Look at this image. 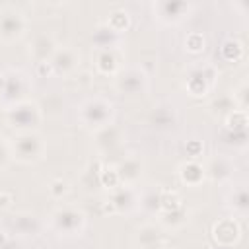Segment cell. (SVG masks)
<instances>
[{
  "label": "cell",
  "instance_id": "cell-1",
  "mask_svg": "<svg viewBox=\"0 0 249 249\" xmlns=\"http://www.w3.org/2000/svg\"><path fill=\"white\" fill-rule=\"evenodd\" d=\"M115 119V105L111 99L103 95H91L84 99L78 107V121L84 128L99 130L107 124H111Z\"/></svg>",
  "mask_w": 249,
  "mask_h": 249
},
{
  "label": "cell",
  "instance_id": "cell-2",
  "mask_svg": "<svg viewBox=\"0 0 249 249\" xmlns=\"http://www.w3.org/2000/svg\"><path fill=\"white\" fill-rule=\"evenodd\" d=\"M4 119H6V124L12 126L16 132L37 130V126L43 121V109L37 101L23 99V101H18L12 107L4 109Z\"/></svg>",
  "mask_w": 249,
  "mask_h": 249
},
{
  "label": "cell",
  "instance_id": "cell-3",
  "mask_svg": "<svg viewBox=\"0 0 249 249\" xmlns=\"http://www.w3.org/2000/svg\"><path fill=\"white\" fill-rule=\"evenodd\" d=\"M12 158L21 161V163H35L43 158L45 154V140L37 130H25V132H16L14 138L8 142Z\"/></svg>",
  "mask_w": 249,
  "mask_h": 249
},
{
  "label": "cell",
  "instance_id": "cell-4",
  "mask_svg": "<svg viewBox=\"0 0 249 249\" xmlns=\"http://www.w3.org/2000/svg\"><path fill=\"white\" fill-rule=\"evenodd\" d=\"M49 224L58 235H80L86 226V214L76 204H60L49 214Z\"/></svg>",
  "mask_w": 249,
  "mask_h": 249
},
{
  "label": "cell",
  "instance_id": "cell-5",
  "mask_svg": "<svg viewBox=\"0 0 249 249\" xmlns=\"http://www.w3.org/2000/svg\"><path fill=\"white\" fill-rule=\"evenodd\" d=\"M220 72L212 62H198L193 64L185 76V89L193 97H204L216 84Z\"/></svg>",
  "mask_w": 249,
  "mask_h": 249
},
{
  "label": "cell",
  "instance_id": "cell-6",
  "mask_svg": "<svg viewBox=\"0 0 249 249\" xmlns=\"http://www.w3.org/2000/svg\"><path fill=\"white\" fill-rule=\"evenodd\" d=\"M27 31V18L25 14L16 8L14 4L0 6V41L14 43L21 39Z\"/></svg>",
  "mask_w": 249,
  "mask_h": 249
},
{
  "label": "cell",
  "instance_id": "cell-7",
  "mask_svg": "<svg viewBox=\"0 0 249 249\" xmlns=\"http://www.w3.org/2000/svg\"><path fill=\"white\" fill-rule=\"evenodd\" d=\"M27 89V76L21 70L8 68L0 72V103L8 109L18 101H23Z\"/></svg>",
  "mask_w": 249,
  "mask_h": 249
},
{
  "label": "cell",
  "instance_id": "cell-8",
  "mask_svg": "<svg viewBox=\"0 0 249 249\" xmlns=\"http://www.w3.org/2000/svg\"><path fill=\"white\" fill-rule=\"evenodd\" d=\"M148 74L140 68V66H128L117 72L115 76V89L123 95L134 97V95H142L148 89Z\"/></svg>",
  "mask_w": 249,
  "mask_h": 249
},
{
  "label": "cell",
  "instance_id": "cell-9",
  "mask_svg": "<svg viewBox=\"0 0 249 249\" xmlns=\"http://www.w3.org/2000/svg\"><path fill=\"white\" fill-rule=\"evenodd\" d=\"M49 62L53 66L54 76H68L80 66V53L74 47L64 45V47H58L54 51V54L51 56Z\"/></svg>",
  "mask_w": 249,
  "mask_h": 249
},
{
  "label": "cell",
  "instance_id": "cell-10",
  "mask_svg": "<svg viewBox=\"0 0 249 249\" xmlns=\"http://www.w3.org/2000/svg\"><path fill=\"white\" fill-rule=\"evenodd\" d=\"M212 237L220 247H231L241 237V228L235 218H220L212 226Z\"/></svg>",
  "mask_w": 249,
  "mask_h": 249
},
{
  "label": "cell",
  "instance_id": "cell-11",
  "mask_svg": "<svg viewBox=\"0 0 249 249\" xmlns=\"http://www.w3.org/2000/svg\"><path fill=\"white\" fill-rule=\"evenodd\" d=\"M191 10V4L179 0H160L154 4V14L163 23H177L181 21Z\"/></svg>",
  "mask_w": 249,
  "mask_h": 249
},
{
  "label": "cell",
  "instance_id": "cell-12",
  "mask_svg": "<svg viewBox=\"0 0 249 249\" xmlns=\"http://www.w3.org/2000/svg\"><path fill=\"white\" fill-rule=\"evenodd\" d=\"M233 173H235L233 160L228 156H222V154L210 158L208 163L204 165V175L214 183H226L233 177Z\"/></svg>",
  "mask_w": 249,
  "mask_h": 249
},
{
  "label": "cell",
  "instance_id": "cell-13",
  "mask_svg": "<svg viewBox=\"0 0 249 249\" xmlns=\"http://www.w3.org/2000/svg\"><path fill=\"white\" fill-rule=\"evenodd\" d=\"M56 49H58V45H56L54 37H53L51 33H47V31H41V33H37V35L31 39V43H29V56L33 58L35 64H39V62H49Z\"/></svg>",
  "mask_w": 249,
  "mask_h": 249
},
{
  "label": "cell",
  "instance_id": "cell-14",
  "mask_svg": "<svg viewBox=\"0 0 249 249\" xmlns=\"http://www.w3.org/2000/svg\"><path fill=\"white\" fill-rule=\"evenodd\" d=\"M138 202V195L132 187L128 185H119L109 191L107 204L111 206L113 212H130Z\"/></svg>",
  "mask_w": 249,
  "mask_h": 249
},
{
  "label": "cell",
  "instance_id": "cell-15",
  "mask_svg": "<svg viewBox=\"0 0 249 249\" xmlns=\"http://www.w3.org/2000/svg\"><path fill=\"white\" fill-rule=\"evenodd\" d=\"M115 169H117V175H119L121 185L134 187L138 183V179L142 177V161L134 154H130V156L123 158L119 163H115Z\"/></svg>",
  "mask_w": 249,
  "mask_h": 249
},
{
  "label": "cell",
  "instance_id": "cell-16",
  "mask_svg": "<svg viewBox=\"0 0 249 249\" xmlns=\"http://www.w3.org/2000/svg\"><path fill=\"white\" fill-rule=\"evenodd\" d=\"M91 60H93L95 70L103 76H117V72L121 70L115 49H93Z\"/></svg>",
  "mask_w": 249,
  "mask_h": 249
},
{
  "label": "cell",
  "instance_id": "cell-17",
  "mask_svg": "<svg viewBox=\"0 0 249 249\" xmlns=\"http://www.w3.org/2000/svg\"><path fill=\"white\" fill-rule=\"evenodd\" d=\"M121 142H123V130L115 123L95 130V146L103 152H109V150L117 148Z\"/></svg>",
  "mask_w": 249,
  "mask_h": 249
},
{
  "label": "cell",
  "instance_id": "cell-18",
  "mask_svg": "<svg viewBox=\"0 0 249 249\" xmlns=\"http://www.w3.org/2000/svg\"><path fill=\"white\" fill-rule=\"evenodd\" d=\"M179 177H181V183L183 185H187V187H198L206 179L204 165H200L196 160L183 161L179 165Z\"/></svg>",
  "mask_w": 249,
  "mask_h": 249
},
{
  "label": "cell",
  "instance_id": "cell-19",
  "mask_svg": "<svg viewBox=\"0 0 249 249\" xmlns=\"http://www.w3.org/2000/svg\"><path fill=\"white\" fill-rule=\"evenodd\" d=\"M12 230H14V233H18L21 237L35 235L39 231V218L31 212H19L12 220Z\"/></svg>",
  "mask_w": 249,
  "mask_h": 249
},
{
  "label": "cell",
  "instance_id": "cell-20",
  "mask_svg": "<svg viewBox=\"0 0 249 249\" xmlns=\"http://www.w3.org/2000/svg\"><path fill=\"white\" fill-rule=\"evenodd\" d=\"M91 43H93V49H115L119 43V35L107 23H101L91 33Z\"/></svg>",
  "mask_w": 249,
  "mask_h": 249
},
{
  "label": "cell",
  "instance_id": "cell-21",
  "mask_svg": "<svg viewBox=\"0 0 249 249\" xmlns=\"http://www.w3.org/2000/svg\"><path fill=\"white\" fill-rule=\"evenodd\" d=\"M134 241H136L138 249H148V247H152V245L161 241V231H160V228L156 224H144V226L138 228Z\"/></svg>",
  "mask_w": 249,
  "mask_h": 249
},
{
  "label": "cell",
  "instance_id": "cell-22",
  "mask_svg": "<svg viewBox=\"0 0 249 249\" xmlns=\"http://www.w3.org/2000/svg\"><path fill=\"white\" fill-rule=\"evenodd\" d=\"M150 124L156 128H169L175 124V111L165 105H158L150 111Z\"/></svg>",
  "mask_w": 249,
  "mask_h": 249
},
{
  "label": "cell",
  "instance_id": "cell-23",
  "mask_svg": "<svg viewBox=\"0 0 249 249\" xmlns=\"http://www.w3.org/2000/svg\"><path fill=\"white\" fill-rule=\"evenodd\" d=\"M228 204L233 208V212L237 214H245L249 208V195H247V187L243 183L235 185L230 193H228Z\"/></svg>",
  "mask_w": 249,
  "mask_h": 249
},
{
  "label": "cell",
  "instance_id": "cell-24",
  "mask_svg": "<svg viewBox=\"0 0 249 249\" xmlns=\"http://www.w3.org/2000/svg\"><path fill=\"white\" fill-rule=\"evenodd\" d=\"M160 198H161V189L152 187L138 196V202L142 210H146L148 214H160Z\"/></svg>",
  "mask_w": 249,
  "mask_h": 249
},
{
  "label": "cell",
  "instance_id": "cell-25",
  "mask_svg": "<svg viewBox=\"0 0 249 249\" xmlns=\"http://www.w3.org/2000/svg\"><path fill=\"white\" fill-rule=\"evenodd\" d=\"M158 218H160V224H161L163 228H167V230H177V228H181V226L187 222V208L181 206V208H177V210H173V212L158 214Z\"/></svg>",
  "mask_w": 249,
  "mask_h": 249
},
{
  "label": "cell",
  "instance_id": "cell-26",
  "mask_svg": "<svg viewBox=\"0 0 249 249\" xmlns=\"http://www.w3.org/2000/svg\"><path fill=\"white\" fill-rule=\"evenodd\" d=\"M117 35H121V33H124L126 29H128V25H130V14L124 10V8H119V10H115V12H111V16H109V19L105 21Z\"/></svg>",
  "mask_w": 249,
  "mask_h": 249
},
{
  "label": "cell",
  "instance_id": "cell-27",
  "mask_svg": "<svg viewBox=\"0 0 249 249\" xmlns=\"http://www.w3.org/2000/svg\"><path fill=\"white\" fill-rule=\"evenodd\" d=\"M208 109H210V113H214V115L228 117V115H230L231 111H235L237 107H235L231 95H218V97H214V99L210 101Z\"/></svg>",
  "mask_w": 249,
  "mask_h": 249
},
{
  "label": "cell",
  "instance_id": "cell-28",
  "mask_svg": "<svg viewBox=\"0 0 249 249\" xmlns=\"http://www.w3.org/2000/svg\"><path fill=\"white\" fill-rule=\"evenodd\" d=\"M181 206H185V204H183V198H181V195H179L177 191H165V189H161L160 214H163V212H173V210H177V208H181Z\"/></svg>",
  "mask_w": 249,
  "mask_h": 249
},
{
  "label": "cell",
  "instance_id": "cell-29",
  "mask_svg": "<svg viewBox=\"0 0 249 249\" xmlns=\"http://www.w3.org/2000/svg\"><path fill=\"white\" fill-rule=\"evenodd\" d=\"M99 185L101 187H107L109 191L121 185L119 175H117V169H115V163L101 165V169H99Z\"/></svg>",
  "mask_w": 249,
  "mask_h": 249
},
{
  "label": "cell",
  "instance_id": "cell-30",
  "mask_svg": "<svg viewBox=\"0 0 249 249\" xmlns=\"http://www.w3.org/2000/svg\"><path fill=\"white\" fill-rule=\"evenodd\" d=\"M206 47V39L200 31H191L185 37V51H189L191 54H200Z\"/></svg>",
  "mask_w": 249,
  "mask_h": 249
},
{
  "label": "cell",
  "instance_id": "cell-31",
  "mask_svg": "<svg viewBox=\"0 0 249 249\" xmlns=\"http://www.w3.org/2000/svg\"><path fill=\"white\" fill-rule=\"evenodd\" d=\"M226 130H247V111H231L226 117Z\"/></svg>",
  "mask_w": 249,
  "mask_h": 249
},
{
  "label": "cell",
  "instance_id": "cell-32",
  "mask_svg": "<svg viewBox=\"0 0 249 249\" xmlns=\"http://www.w3.org/2000/svg\"><path fill=\"white\" fill-rule=\"evenodd\" d=\"M222 56L226 60H230V62L241 58L243 56V45L239 41H233V39L224 41V45H222Z\"/></svg>",
  "mask_w": 249,
  "mask_h": 249
},
{
  "label": "cell",
  "instance_id": "cell-33",
  "mask_svg": "<svg viewBox=\"0 0 249 249\" xmlns=\"http://www.w3.org/2000/svg\"><path fill=\"white\" fill-rule=\"evenodd\" d=\"M231 97H233V103H235L237 109L247 111V82H241V84L237 86V89L233 91Z\"/></svg>",
  "mask_w": 249,
  "mask_h": 249
},
{
  "label": "cell",
  "instance_id": "cell-34",
  "mask_svg": "<svg viewBox=\"0 0 249 249\" xmlns=\"http://www.w3.org/2000/svg\"><path fill=\"white\" fill-rule=\"evenodd\" d=\"M47 189H49L53 198H62L68 193V183L64 179H54V181H51V185Z\"/></svg>",
  "mask_w": 249,
  "mask_h": 249
},
{
  "label": "cell",
  "instance_id": "cell-35",
  "mask_svg": "<svg viewBox=\"0 0 249 249\" xmlns=\"http://www.w3.org/2000/svg\"><path fill=\"white\" fill-rule=\"evenodd\" d=\"M12 160V152H10V144L6 140L0 138V169H4Z\"/></svg>",
  "mask_w": 249,
  "mask_h": 249
},
{
  "label": "cell",
  "instance_id": "cell-36",
  "mask_svg": "<svg viewBox=\"0 0 249 249\" xmlns=\"http://www.w3.org/2000/svg\"><path fill=\"white\" fill-rule=\"evenodd\" d=\"M200 152H202V144H200L198 140H191V142L187 144V154H189V158H191V160L198 158V156H200Z\"/></svg>",
  "mask_w": 249,
  "mask_h": 249
},
{
  "label": "cell",
  "instance_id": "cell-37",
  "mask_svg": "<svg viewBox=\"0 0 249 249\" xmlns=\"http://www.w3.org/2000/svg\"><path fill=\"white\" fill-rule=\"evenodd\" d=\"M35 70H37V76H51V74H54L53 72V66H51V62H39V64H35Z\"/></svg>",
  "mask_w": 249,
  "mask_h": 249
},
{
  "label": "cell",
  "instance_id": "cell-38",
  "mask_svg": "<svg viewBox=\"0 0 249 249\" xmlns=\"http://www.w3.org/2000/svg\"><path fill=\"white\" fill-rule=\"evenodd\" d=\"M12 202V195L10 193H0V208H8Z\"/></svg>",
  "mask_w": 249,
  "mask_h": 249
},
{
  "label": "cell",
  "instance_id": "cell-39",
  "mask_svg": "<svg viewBox=\"0 0 249 249\" xmlns=\"http://www.w3.org/2000/svg\"><path fill=\"white\" fill-rule=\"evenodd\" d=\"M185 249H210L206 243H202V241H193V243H189Z\"/></svg>",
  "mask_w": 249,
  "mask_h": 249
},
{
  "label": "cell",
  "instance_id": "cell-40",
  "mask_svg": "<svg viewBox=\"0 0 249 249\" xmlns=\"http://www.w3.org/2000/svg\"><path fill=\"white\" fill-rule=\"evenodd\" d=\"M148 249H171V247H167L165 243L160 241V243H156V245H152V247H148Z\"/></svg>",
  "mask_w": 249,
  "mask_h": 249
},
{
  "label": "cell",
  "instance_id": "cell-41",
  "mask_svg": "<svg viewBox=\"0 0 249 249\" xmlns=\"http://www.w3.org/2000/svg\"><path fill=\"white\" fill-rule=\"evenodd\" d=\"M0 249H12V241H8V243H4V245H0Z\"/></svg>",
  "mask_w": 249,
  "mask_h": 249
}]
</instances>
